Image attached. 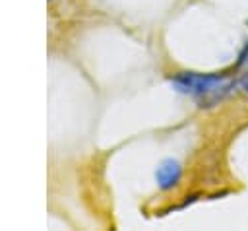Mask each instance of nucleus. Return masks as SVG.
Instances as JSON below:
<instances>
[{"mask_svg":"<svg viewBox=\"0 0 248 231\" xmlns=\"http://www.w3.org/2000/svg\"><path fill=\"white\" fill-rule=\"evenodd\" d=\"M48 2H52V0H48Z\"/></svg>","mask_w":248,"mask_h":231,"instance_id":"nucleus-5","label":"nucleus"},{"mask_svg":"<svg viewBox=\"0 0 248 231\" xmlns=\"http://www.w3.org/2000/svg\"><path fill=\"white\" fill-rule=\"evenodd\" d=\"M248 62V39H246V43H244V47L240 49V52H238V60H236V68H240L242 64H246Z\"/></svg>","mask_w":248,"mask_h":231,"instance_id":"nucleus-3","label":"nucleus"},{"mask_svg":"<svg viewBox=\"0 0 248 231\" xmlns=\"http://www.w3.org/2000/svg\"><path fill=\"white\" fill-rule=\"evenodd\" d=\"M182 179V163L174 157H165L157 163V169H155V182H157V188L167 192V190H172L178 186Z\"/></svg>","mask_w":248,"mask_h":231,"instance_id":"nucleus-2","label":"nucleus"},{"mask_svg":"<svg viewBox=\"0 0 248 231\" xmlns=\"http://www.w3.org/2000/svg\"><path fill=\"white\" fill-rule=\"evenodd\" d=\"M169 82L178 93L194 97L200 107H213L234 89V80L223 72H176Z\"/></svg>","mask_w":248,"mask_h":231,"instance_id":"nucleus-1","label":"nucleus"},{"mask_svg":"<svg viewBox=\"0 0 248 231\" xmlns=\"http://www.w3.org/2000/svg\"><path fill=\"white\" fill-rule=\"evenodd\" d=\"M238 87L242 89V93H246V95H248V70L240 76V80H238Z\"/></svg>","mask_w":248,"mask_h":231,"instance_id":"nucleus-4","label":"nucleus"}]
</instances>
